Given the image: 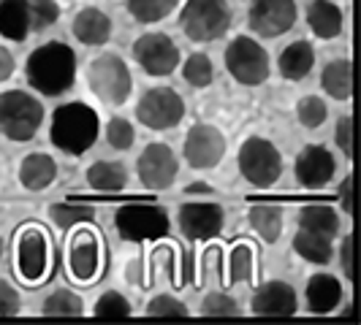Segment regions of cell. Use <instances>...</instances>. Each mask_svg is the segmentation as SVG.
<instances>
[{
  "mask_svg": "<svg viewBox=\"0 0 361 325\" xmlns=\"http://www.w3.org/2000/svg\"><path fill=\"white\" fill-rule=\"evenodd\" d=\"M27 84L41 95H63L76 79V54L63 41H49L30 52L25 63Z\"/></svg>",
  "mask_w": 361,
  "mask_h": 325,
  "instance_id": "1",
  "label": "cell"
},
{
  "mask_svg": "<svg viewBox=\"0 0 361 325\" xmlns=\"http://www.w3.org/2000/svg\"><path fill=\"white\" fill-rule=\"evenodd\" d=\"M101 120L87 103H63L54 108L49 141L66 155H85L98 141Z\"/></svg>",
  "mask_w": 361,
  "mask_h": 325,
  "instance_id": "2",
  "label": "cell"
},
{
  "mask_svg": "<svg viewBox=\"0 0 361 325\" xmlns=\"http://www.w3.org/2000/svg\"><path fill=\"white\" fill-rule=\"evenodd\" d=\"M41 122H44V106L30 92H0V133L8 141H17V144L30 141L38 133Z\"/></svg>",
  "mask_w": 361,
  "mask_h": 325,
  "instance_id": "3",
  "label": "cell"
},
{
  "mask_svg": "<svg viewBox=\"0 0 361 325\" xmlns=\"http://www.w3.org/2000/svg\"><path fill=\"white\" fill-rule=\"evenodd\" d=\"M231 22L234 14L226 0H188L180 11L182 33L196 44H209L223 38Z\"/></svg>",
  "mask_w": 361,
  "mask_h": 325,
  "instance_id": "4",
  "label": "cell"
},
{
  "mask_svg": "<svg viewBox=\"0 0 361 325\" xmlns=\"http://www.w3.org/2000/svg\"><path fill=\"white\" fill-rule=\"evenodd\" d=\"M87 84L92 95L106 106H123L133 90L126 60L117 54H101L87 65Z\"/></svg>",
  "mask_w": 361,
  "mask_h": 325,
  "instance_id": "5",
  "label": "cell"
},
{
  "mask_svg": "<svg viewBox=\"0 0 361 325\" xmlns=\"http://www.w3.org/2000/svg\"><path fill=\"white\" fill-rule=\"evenodd\" d=\"M114 228L123 241H155L169 236V215L152 203H126L114 215Z\"/></svg>",
  "mask_w": 361,
  "mask_h": 325,
  "instance_id": "6",
  "label": "cell"
},
{
  "mask_svg": "<svg viewBox=\"0 0 361 325\" xmlns=\"http://www.w3.org/2000/svg\"><path fill=\"white\" fill-rule=\"evenodd\" d=\"M223 60L228 73L245 87H258L269 79V54L250 36H236L226 46Z\"/></svg>",
  "mask_w": 361,
  "mask_h": 325,
  "instance_id": "7",
  "label": "cell"
},
{
  "mask_svg": "<svg viewBox=\"0 0 361 325\" xmlns=\"http://www.w3.org/2000/svg\"><path fill=\"white\" fill-rule=\"evenodd\" d=\"M236 160H239L242 177L255 187H269L283 177V155L277 152V146L271 141L261 139V136H253L239 146Z\"/></svg>",
  "mask_w": 361,
  "mask_h": 325,
  "instance_id": "8",
  "label": "cell"
},
{
  "mask_svg": "<svg viewBox=\"0 0 361 325\" xmlns=\"http://www.w3.org/2000/svg\"><path fill=\"white\" fill-rule=\"evenodd\" d=\"M185 117V101L171 87H152L142 95L136 106V120L149 130H171Z\"/></svg>",
  "mask_w": 361,
  "mask_h": 325,
  "instance_id": "9",
  "label": "cell"
},
{
  "mask_svg": "<svg viewBox=\"0 0 361 325\" xmlns=\"http://www.w3.org/2000/svg\"><path fill=\"white\" fill-rule=\"evenodd\" d=\"M247 25L261 38H280L296 25L293 0H250Z\"/></svg>",
  "mask_w": 361,
  "mask_h": 325,
  "instance_id": "10",
  "label": "cell"
},
{
  "mask_svg": "<svg viewBox=\"0 0 361 325\" xmlns=\"http://www.w3.org/2000/svg\"><path fill=\"white\" fill-rule=\"evenodd\" d=\"M133 60L149 76H169L180 65V46L166 33H147L133 44Z\"/></svg>",
  "mask_w": 361,
  "mask_h": 325,
  "instance_id": "11",
  "label": "cell"
},
{
  "mask_svg": "<svg viewBox=\"0 0 361 325\" xmlns=\"http://www.w3.org/2000/svg\"><path fill=\"white\" fill-rule=\"evenodd\" d=\"M182 152L190 168H215L226 155V136L215 125H193L185 136Z\"/></svg>",
  "mask_w": 361,
  "mask_h": 325,
  "instance_id": "12",
  "label": "cell"
},
{
  "mask_svg": "<svg viewBox=\"0 0 361 325\" xmlns=\"http://www.w3.org/2000/svg\"><path fill=\"white\" fill-rule=\"evenodd\" d=\"M177 171H180V162H177V155L169 144L145 146V152L136 160V174H139L142 184L149 187V190L169 187L171 181L177 179Z\"/></svg>",
  "mask_w": 361,
  "mask_h": 325,
  "instance_id": "13",
  "label": "cell"
},
{
  "mask_svg": "<svg viewBox=\"0 0 361 325\" xmlns=\"http://www.w3.org/2000/svg\"><path fill=\"white\" fill-rule=\"evenodd\" d=\"M17 269L25 282H38L49 269V241L41 228L22 231L17 244Z\"/></svg>",
  "mask_w": 361,
  "mask_h": 325,
  "instance_id": "14",
  "label": "cell"
},
{
  "mask_svg": "<svg viewBox=\"0 0 361 325\" xmlns=\"http://www.w3.org/2000/svg\"><path fill=\"white\" fill-rule=\"evenodd\" d=\"M223 209L217 203H185L180 209V228L190 241H207L223 231Z\"/></svg>",
  "mask_w": 361,
  "mask_h": 325,
  "instance_id": "15",
  "label": "cell"
},
{
  "mask_svg": "<svg viewBox=\"0 0 361 325\" xmlns=\"http://www.w3.org/2000/svg\"><path fill=\"white\" fill-rule=\"evenodd\" d=\"M337 171V162H334V155L321 144H310L299 152L296 158V165H293V174L299 184L305 187H321L326 181H331Z\"/></svg>",
  "mask_w": 361,
  "mask_h": 325,
  "instance_id": "16",
  "label": "cell"
},
{
  "mask_svg": "<svg viewBox=\"0 0 361 325\" xmlns=\"http://www.w3.org/2000/svg\"><path fill=\"white\" fill-rule=\"evenodd\" d=\"M250 309L255 314H264V317H288L296 314L299 301H296V290L290 288L288 282H267L255 290Z\"/></svg>",
  "mask_w": 361,
  "mask_h": 325,
  "instance_id": "17",
  "label": "cell"
},
{
  "mask_svg": "<svg viewBox=\"0 0 361 325\" xmlns=\"http://www.w3.org/2000/svg\"><path fill=\"white\" fill-rule=\"evenodd\" d=\"M101 266V241L92 231H79L71 238L68 247V269H71L73 279L79 282H90L98 274Z\"/></svg>",
  "mask_w": 361,
  "mask_h": 325,
  "instance_id": "18",
  "label": "cell"
},
{
  "mask_svg": "<svg viewBox=\"0 0 361 325\" xmlns=\"http://www.w3.org/2000/svg\"><path fill=\"white\" fill-rule=\"evenodd\" d=\"M73 36L85 46H101L111 38V19L101 8H82L71 25Z\"/></svg>",
  "mask_w": 361,
  "mask_h": 325,
  "instance_id": "19",
  "label": "cell"
},
{
  "mask_svg": "<svg viewBox=\"0 0 361 325\" xmlns=\"http://www.w3.org/2000/svg\"><path fill=\"white\" fill-rule=\"evenodd\" d=\"M307 25L310 30L324 41H331L343 33L345 14L331 0H310L307 3Z\"/></svg>",
  "mask_w": 361,
  "mask_h": 325,
  "instance_id": "20",
  "label": "cell"
},
{
  "mask_svg": "<svg viewBox=\"0 0 361 325\" xmlns=\"http://www.w3.org/2000/svg\"><path fill=\"white\" fill-rule=\"evenodd\" d=\"M343 301V285L331 274H315L307 282V309L312 314H329Z\"/></svg>",
  "mask_w": 361,
  "mask_h": 325,
  "instance_id": "21",
  "label": "cell"
},
{
  "mask_svg": "<svg viewBox=\"0 0 361 325\" xmlns=\"http://www.w3.org/2000/svg\"><path fill=\"white\" fill-rule=\"evenodd\" d=\"M277 68L288 82H302L312 68H315V49L310 41H293L288 44L280 57H277Z\"/></svg>",
  "mask_w": 361,
  "mask_h": 325,
  "instance_id": "22",
  "label": "cell"
},
{
  "mask_svg": "<svg viewBox=\"0 0 361 325\" xmlns=\"http://www.w3.org/2000/svg\"><path fill=\"white\" fill-rule=\"evenodd\" d=\"M54 179H57V162L47 152H33V155H27L22 160V165H19V181L27 190H33V193L47 190Z\"/></svg>",
  "mask_w": 361,
  "mask_h": 325,
  "instance_id": "23",
  "label": "cell"
},
{
  "mask_svg": "<svg viewBox=\"0 0 361 325\" xmlns=\"http://www.w3.org/2000/svg\"><path fill=\"white\" fill-rule=\"evenodd\" d=\"M321 87L334 101H350V95H353V63L348 57L331 60L321 73Z\"/></svg>",
  "mask_w": 361,
  "mask_h": 325,
  "instance_id": "24",
  "label": "cell"
},
{
  "mask_svg": "<svg viewBox=\"0 0 361 325\" xmlns=\"http://www.w3.org/2000/svg\"><path fill=\"white\" fill-rule=\"evenodd\" d=\"M30 33L27 0H0V36L22 44Z\"/></svg>",
  "mask_w": 361,
  "mask_h": 325,
  "instance_id": "25",
  "label": "cell"
},
{
  "mask_svg": "<svg viewBox=\"0 0 361 325\" xmlns=\"http://www.w3.org/2000/svg\"><path fill=\"white\" fill-rule=\"evenodd\" d=\"M334 238H329L324 234H315V231H307L302 228L299 234L293 236V250L299 257H305L307 263H315V266H326L331 257H334Z\"/></svg>",
  "mask_w": 361,
  "mask_h": 325,
  "instance_id": "26",
  "label": "cell"
},
{
  "mask_svg": "<svg viewBox=\"0 0 361 325\" xmlns=\"http://www.w3.org/2000/svg\"><path fill=\"white\" fill-rule=\"evenodd\" d=\"M87 184L98 193H120L128 184V171L123 162L98 160L87 168Z\"/></svg>",
  "mask_w": 361,
  "mask_h": 325,
  "instance_id": "27",
  "label": "cell"
},
{
  "mask_svg": "<svg viewBox=\"0 0 361 325\" xmlns=\"http://www.w3.org/2000/svg\"><path fill=\"white\" fill-rule=\"evenodd\" d=\"M299 228H307L315 234H324L329 238L340 236V215L326 203H307L299 212Z\"/></svg>",
  "mask_w": 361,
  "mask_h": 325,
  "instance_id": "28",
  "label": "cell"
},
{
  "mask_svg": "<svg viewBox=\"0 0 361 325\" xmlns=\"http://www.w3.org/2000/svg\"><path fill=\"white\" fill-rule=\"evenodd\" d=\"M247 219H250L255 234L261 236L267 244H274L283 236V209L274 206V203H255Z\"/></svg>",
  "mask_w": 361,
  "mask_h": 325,
  "instance_id": "29",
  "label": "cell"
},
{
  "mask_svg": "<svg viewBox=\"0 0 361 325\" xmlns=\"http://www.w3.org/2000/svg\"><path fill=\"white\" fill-rule=\"evenodd\" d=\"M177 3L180 0H128V11L142 25H155L169 17L177 8Z\"/></svg>",
  "mask_w": 361,
  "mask_h": 325,
  "instance_id": "30",
  "label": "cell"
},
{
  "mask_svg": "<svg viewBox=\"0 0 361 325\" xmlns=\"http://www.w3.org/2000/svg\"><path fill=\"white\" fill-rule=\"evenodd\" d=\"M212 76H215V68H212V60L204 52H196L188 57V63L182 65V79L190 84V87H209L212 84Z\"/></svg>",
  "mask_w": 361,
  "mask_h": 325,
  "instance_id": "31",
  "label": "cell"
},
{
  "mask_svg": "<svg viewBox=\"0 0 361 325\" xmlns=\"http://www.w3.org/2000/svg\"><path fill=\"white\" fill-rule=\"evenodd\" d=\"M49 217L57 228H73L79 222H92L95 219V209L87 203H54L49 209Z\"/></svg>",
  "mask_w": 361,
  "mask_h": 325,
  "instance_id": "32",
  "label": "cell"
},
{
  "mask_svg": "<svg viewBox=\"0 0 361 325\" xmlns=\"http://www.w3.org/2000/svg\"><path fill=\"white\" fill-rule=\"evenodd\" d=\"M44 314H49V317H76V314H82V298L71 293V290H57L52 293L47 301H44Z\"/></svg>",
  "mask_w": 361,
  "mask_h": 325,
  "instance_id": "33",
  "label": "cell"
},
{
  "mask_svg": "<svg viewBox=\"0 0 361 325\" xmlns=\"http://www.w3.org/2000/svg\"><path fill=\"white\" fill-rule=\"evenodd\" d=\"M95 317H104V320H123V317H130V301H128L123 293H117V290H109L104 293L101 298H98V304H95Z\"/></svg>",
  "mask_w": 361,
  "mask_h": 325,
  "instance_id": "34",
  "label": "cell"
},
{
  "mask_svg": "<svg viewBox=\"0 0 361 325\" xmlns=\"http://www.w3.org/2000/svg\"><path fill=\"white\" fill-rule=\"evenodd\" d=\"M30 30H47L60 19V6L54 0H27Z\"/></svg>",
  "mask_w": 361,
  "mask_h": 325,
  "instance_id": "35",
  "label": "cell"
},
{
  "mask_svg": "<svg viewBox=\"0 0 361 325\" xmlns=\"http://www.w3.org/2000/svg\"><path fill=\"white\" fill-rule=\"evenodd\" d=\"M296 114H299V122L312 130V127H321L326 122L329 108H326L324 98H318V95H305V98L299 101V106H296Z\"/></svg>",
  "mask_w": 361,
  "mask_h": 325,
  "instance_id": "36",
  "label": "cell"
},
{
  "mask_svg": "<svg viewBox=\"0 0 361 325\" xmlns=\"http://www.w3.org/2000/svg\"><path fill=\"white\" fill-rule=\"evenodd\" d=\"M250 276H253V250L247 244H236L228 257V279L247 282Z\"/></svg>",
  "mask_w": 361,
  "mask_h": 325,
  "instance_id": "37",
  "label": "cell"
},
{
  "mask_svg": "<svg viewBox=\"0 0 361 325\" xmlns=\"http://www.w3.org/2000/svg\"><path fill=\"white\" fill-rule=\"evenodd\" d=\"M106 141L111 149H117V152H126L133 146L136 141V133H133V125L123 120V117H111L106 125Z\"/></svg>",
  "mask_w": 361,
  "mask_h": 325,
  "instance_id": "38",
  "label": "cell"
},
{
  "mask_svg": "<svg viewBox=\"0 0 361 325\" xmlns=\"http://www.w3.org/2000/svg\"><path fill=\"white\" fill-rule=\"evenodd\" d=\"M236 312H239V304L226 293H209L201 301V314H207V317H228Z\"/></svg>",
  "mask_w": 361,
  "mask_h": 325,
  "instance_id": "39",
  "label": "cell"
},
{
  "mask_svg": "<svg viewBox=\"0 0 361 325\" xmlns=\"http://www.w3.org/2000/svg\"><path fill=\"white\" fill-rule=\"evenodd\" d=\"M147 314H152V317H188V307L171 295H155L147 304Z\"/></svg>",
  "mask_w": 361,
  "mask_h": 325,
  "instance_id": "40",
  "label": "cell"
},
{
  "mask_svg": "<svg viewBox=\"0 0 361 325\" xmlns=\"http://www.w3.org/2000/svg\"><path fill=\"white\" fill-rule=\"evenodd\" d=\"M334 139H337L340 152L350 160V158H353V117H350V114L340 117V122L334 127Z\"/></svg>",
  "mask_w": 361,
  "mask_h": 325,
  "instance_id": "41",
  "label": "cell"
},
{
  "mask_svg": "<svg viewBox=\"0 0 361 325\" xmlns=\"http://www.w3.org/2000/svg\"><path fill=\"white\" fill-rule=\"evenodd\" d=\"M19 312V293L6 279H0V317H11Z\"/></svg>",
  "mask_w": 361,
  "mask_h": 325,
  "instance_id": "42",
  "label": "cell"
},
{
  "mask_svg": "<svg viewBox=\"0 0 361 325\" xmlns=\"http://www.w3.org/2000/svg\"><path fill=\"white\" fill-rule=\"evenodd\" d=\"M340 263H343L345 279H356V269H353V236L348 234L343 238V247H340Z\"/></svg>",
  "mask_w": 361,
  "mask_h": 325,
  "instance_id": "43",
  "label": "cell"
},
{
  "mask_svg": "<svg viewBox=\"0 0 361 325\" xmlns=\"http://www.w3.org/2000/svg\"><path fill=\"white\" fill-rule=\"evenodd\" d=\"M340 206L345 215H353V177L348 174L340 184Z\"/></svg>",
  "mask_w": 361,
  "mask_h": 325,
  "instance_id": "44",
  "label": "cell"
},
{
  "mask_svg": "<svg viewBox=\"0 0 361 325\" xmlns=\"http://www.w3.org/2000/svg\"><path fill=\"white\" fill-rule=\"evenodd\" d=\"M14 68H17V63H14V54L8 52L6 46H0V84H3L6 79H11Z\"/></svg>",
  "mask_w": 361,
  "mask_h": 325,
  "instance_id": "45",
  "label": "cell"
},
{
  "mask_svg": "<svg viewBox=\"0 0 361 325\" xmlns=\"http://www.w3.org/2000/svg\"><path fill=\"white\" fill-rule=\"evenodd\" d=\"M188 193H209V184H204V181H193V184L188 187Z\"/></svg>",
  "mask_w": 361,
  "mask_h": 325,
  "instance_id": "46",
  "label": "cell"
}]
</instances>
